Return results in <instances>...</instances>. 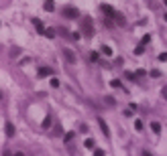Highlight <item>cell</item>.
<instances>
[{
	"label": "cell",
	"mask_w": 167,
	"mask_h": 156,
	"mask_svg": "<svg viewBox=\"0 0 167 156\" xmlns=\"http://www.w3.org/2000/svg\"><path fill=\"white\" fill-rule=\"evenodd\" d=\"M100 8H102V10H104V14H108V16H114V18L118 16V14H116V10H114L110 4H100Z\"/></svg>",
	"instance_id": "cell-3"
},
{
	"label": "cell",
	"mask_w": 167,
	"mask_h": 156,
	"mask_svg": "<svg viewBox=\"0 0 167 156\" xmlns=\"http://www.w3.org/2000/svg\"><path fill=\"white\" fill-rule=\"evenodd\" d=\"M161 93H163V97H165V99H167V85H165V87H163V89H161Z\"/></svg>",
	"instance_id": "cell-25"
},
{
	"label": "cell",
	"mask_w": 167,
	"mask_h": 156,
	"mask_svg": "<svg viewBox=\"0 0 167 156\" xmlns=\"http://www.w3.org/2000/svg\"><path fill=\"white\" fill-rule=\"evenodd\" d=\"M49 75H51V69H49V67H41V69H39V77H41V79L49 77Z\"/></svg>",
	"instance_id": "cell-5"
},
{
	"label": "cell",
	"mask_w": 167,
	"mask_h": 156,
	"mask_svg": "<svg viewBox=\"0 0 167 156\" xmlns=\"http://www.w3.org/2000/svg\"><path fill=\"white\" fill-rule=\"evenodd\" d=\"M135 130H137V132H141V130H143V122H141V120H137V122H135Z\"/></svg>",
	"instance_id": "cell-15"
},
{
	"label": "cell",
	"mask_w": 167,
	"mask_h": 156,
	"mask_svg": "<svg viewBox=\"0 0 167 156\" xmlns=\"http://www.w3.org/2000/svg\"><path fill=\"white\" fill-rule=\"evenodd\" d=\"M94 156H104V150H98L96 148V150H94Z\"/></svg>",
	"instance_id": "cell-20"
},
{
	"label": "cell",
	"mask_w": 167,
	"mask_h": 156,
	"mask_svg": "<svg viewBox=\"0 0 167 156\" xmlns=\"http://www.w3.org/2000/svg\"><path fill=\"white\" fill-rule=\"evenodd\" d=\"M98 124H100V130H102V134L106 138H110V130H108V126H106V122L102 120V118H98Z\"/></svg>",
	"instance_id": "cell-4"
},
{
	"label": "cell",
	"mask_w": 167,
	"mask_h": 156,
	"mask_svg": "<svg viewBox=\"0 0 167 156\" xmlns=\"http://www.w3.org/2000/svg\"><path fill=\"white\" fill-rule=\"evenodd\" d=\"M45 37H47V39H53V37H55V31H53V29H47V31H45Z\"/></svg>",
	"instance_id": "cell-14"
},
{
	"label": "cell",
	"mask_w": 167,
	"mask_h": 156,
	"mask_svg": "<svg viewBox=\"0 0 167 156\" xmlns=\"http://www.w3.org/2000/svg\"><path fill=\"white\" fill-rule=\"evenodd\" d=\"M98 57H100V53H98V51H92V53H90V61H92V63H96V61H98Z\"/></svg>",
	"instance_id": "cell-9"
},
{
	"label": "cell",
	"mask_w": 167,
	"mask_h": 156,
	"mask_svg": "<svg viewBox=\"0 0 167 156\" xmlns=\"http://www.w3.org/2000/svg\"><path fill=\"white\" fill-rule=\"evenodd\" d=\"M151 130H153L155 134H161V124H159V122H151Z\"/></svg>",
	"instance_id": "cell-8"
},
{
	"label": "cell",
	"mask_w": 167,
	"mask_h": 156,
	"mask_svg": "<svg viewBox=\"0 0 167 156\" xmlns=\"http://www.w3.org/2000/svg\"><path fill=\"white\" fill-rule=\"evenodd\" d=\"M151 77H161V73H159V71L155 69V71H151Z\"/></svg>",
	"instance_id": "cell-23"
},
{
	"label": "cell",
	"mask_w": 167,
	"mask_h": 156,
	"mask_svg": "<svg viewBox=\"0 0 167 156\" xmlns=\"http://www.w3.org/2000/svg\"><path fill=\"white\" fill-rule=\"evenodd\" d=\"M41 126H43V128H49V126H51V118H45Z\"/></svg>",
	"instance_id": "cell-16"
},
{
	"label": "cell",
	"mask_w": 167,
	"mask_h": 156,
	"mask_svg": "<svg viewBox=\"0 0 167 156\" xmlns=\"http://www.w3.org/2000/svg\"><path fill=\"white\" fill-rule=\"evenodd\" d=\"M149 41H151V35H145V37H143V41H141V43L145 45V43H149Z\"/></svg>",
	"instance_id": "cell-19"
},
{
	"label": "cell",
	"mask_w": 167,
	"mask_h": 156,
	"mask_svg": "<svg viewBox=\"0 0 167 156\" xmlns=\"http://www.w3.org/2000/svg\"><path fill=\"white\" fill-rule=\"evenodd\" d=\"M14 156H25V154H22V152H16V154H14Z\"/></svg>",
	"instance_id": "cell-27"
},
{
	"label": "cell",
	"mask_w": 167,
	"mask_h": 156,
	"mask_svg": "<svg viewBox=\"0 0 167 156\" xmlns=\"http://www.w3.org/2000/svg\"><path fill=\"white\" fill-rule=\"evenodd\" d=\"M110 85H112V87H120V81H118V79H114V81H112Z\"/></svg>",
	"instance_id": "cell-21"
},
{
	"label": "cell",
	"mask_w": 167,
	"mask_h": 156,
	"mask_svg": "<svg viewBox=\"0 0 167 156\" xmlns=\"http://www.w3.org/2000/svg\"><path fill=\"white\" fill-rule=\"evenodd\" d=\"M74 136H76L74 132H67V134H65V142H69V140H74Z\"/></svg>",
	"instance_id": "cell-17"
},
{
	"label": "cell",
	"mask_w": 167,
	"mask_h": 156,
	"mask_svg": "<svg viewBox=\"0 0 167 156\" xmlns=\"http://www.w3.org/2000/svg\"><path fill=\"white\" fill-rule=\"evenodd\" d=\"M159 61H167V53H161L159 55Z\"/></svg>",
	"instance_id": "cell-24"
},
{
	"label": "cell",
	"mask_w": 167,
	"mask_h": 156,
	"mask_svg": "<svg viewBox=\"0 0 167 156\" xmlns=\"http://www.w3.org/2000/svg\"><path fill=\"white\" fill-rule=\"evenodd\" d=\"M6 136H14V126L12 124H6Z\"/></svg>",
	"instance_id": "cell-10"
},
{
	"label": "cell",
	"mask_w": 167,
	"mask_h": 156,
	"mask_svg": "<svg viewBox=\"0 0 167 156\" xmlns=\"http://www.w3.org/2000/svg\"><path fill=\"white\" fill-rule=\"evenodd\" d=\"M74 39H76V41H80V39H82V33H78V31H76V33H74Z\"/></svg>",
	"instance_id": "cell-22"
},
{
	"label": "cell",
	"mask_w": 167,
	"mask_h": 156,
	"mask_svg": "<svg viewBox=\"0 0 167 156\" xmlns=\"http://www.w3.org/2000/svg\"><path fill=\"white\" fill-rule=\"evenodd\" d=\"M165 20H167V14H165Z\"/></svg>",
	"instance_id": "cell-29"
},
{
	"label": "cell",
	"mask_w": 167,
	"mask_h": 156,
	"mask_svg": "<svg viewBox=\"0 0 167 156\" xmlns=\"http://www.w3.org/2000/svg\"><path fill=\"white\" fill-rule=\"evenodd\" d=\"M163 2H165V6H167V0H163Z\"/></svg>",
	"instance_id": "cell-28"
},
{
	"label": "cell",
	"mask_w": 167,
	"mask_h": 156,
	"mask_svg": "<svg viewBox=\"0 0 167 156\" xmlns=\"http://www.w3.org/2000/svg\"><path fill=\"white\" fill-rule=\"evenodd\" d=\"M102 53H104V55H108V57H112V49L108 47V45H104V47H102Z\"/></svg>",
	"instance_id": "cell-13"
},
{
	"label": "cell",
	"mask_w": 167,
	"mask_h": 156,
	"mask_svg": "<svg viewBox=\"0 0 167 156\" xmlns=\"http://www.w3.org/2000/svg\"><path fill=\"white\" fill-rule=\"evenodd\" d=\"M51 87L57 89V87H59V79H51Z\"/></svg>",
	"instance_id": "cell-18"
},
{
	"label": "cell",
	"mask_w": 167,
	"mask_h": 156,
	"mask_svg": "<svg viewBox=\"0 0 167 156\" xmlns=\"http://www.w3.org/2000/svg\"><path fill=\"white\" fill-rule=\"evenodd\" d=\"M63 16H67V18H78V16H80V12H78L76 8H71V6H67V8L63 10Z\"/></svg>",
	"instance_id": "cell-2"
},
{
	"label": "cell",
	"mask_w": 167,
	"mask_h": 156,
	"mask_svg": "<svg viewBox=\"0 0 167 156\" xmlns=\"http://www.w3.org/2000/svg\"><path fill=\"white\" fill-rule=\"evenodd\" d=\"M63 55L67 57V61H69V63H76V55H74V51H69V49H63Z\"/></svg>",
	"instance_id": "cell-6"
},
{
	"label": "cell",
	"mask_w": 167,
	"mask_h": 156,
	"mask_svg": "<svg viewBox=\"0 0 167 156\" xmlns=\"http://www.w3.org/2000/svg\"><path fill=\"white\" fill-rule=\"evenodd\" d=\"M141 156H151V152H143V154H141Z\"/></svg>",
	"instance_id": "cell-26"
},
{
	"label": "cell",
	"mask_w": 167,
	"mask_h": 156,
	"mask_svg": "<svg viewBox=\"0 0 167 156\" xmlns=\"http://www.w3.org/2000/svg\"><path fill=\"white\" fill-rule=\"evenodd\" d=\"M84 146H86L88 150H94V140H92V138H88V140L84 142Z\"/></svg>",
	"instance_id": "cell-12"
},
{
	"label": "cell",
	"mask_w": 167,
	"mask_h": 156,
	"mask_svg": "<svg viewBox=\"0 0 167 156\" xmlns=\"http://www.w3.org/2000/svg\"><path fill=\"white\" fill-rule=\"evenodd\" d=\"M45 10H47V12H53V10H55L53 0H45Z\"/></svg>",
	"instance_id": "cell-7"
},
{
	"label": "cell",
	"mask_w": 167,
	"mask_h": 156,
	"mask_svg": "<svg viewBox=\"0 0 167 156\" xmlns=\"http://www.w3.org/2000/svg\"><path fill=\"white\" fill-rule=\"evenodd\" d=\"M84 35L86 37H92V18L90 16L84 18Z\"/></svg>",
	"instance_id": "cell-1"
},
{
	"label": "cell",
	"mask_w": 167,
	"mask_h": 156,
	"mask_svg": "<svg viewBox=\"0 0 167 156\" xmlns=\"http://www.w3.org/2000/svg\"><path fill=\"white\" fill-rule=\"evenodd\" d=\"M145 53V45H139V47H135V55H143Z\"/></svg>",
	"instance_id": "cell-11"
}]
</instances>
